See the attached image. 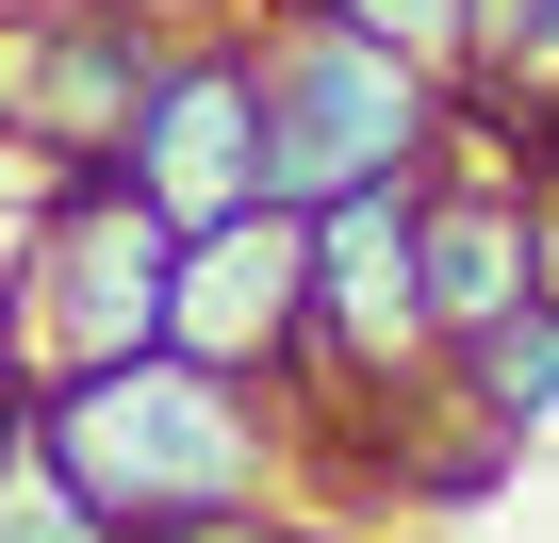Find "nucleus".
<instances>
[{"label":"nucleus","mask_w":559,"mask_h":543,"mask_svg":"<svg viewBox=\"0 0 559 543\" xmlns=\"http://www.w3.org/2000/svg\"><path fill=\"white\" fill-rule=\"evenodd\" d=\"M526 297H543V181L526 165H461V181L428 165V330L477 346Z\"/></svg>","instance_id":"8"},{"label":"nucleus","mask_w":559,"mask_h":543,"mask_svg":"<svg viewBox=\"0 0 559 543\" xmlns=\"http://www.w3.org/2000/svg\"><path fill=\"white\" fill-rule=\"evenodd\" d=\"M263 17H346V0H263Z\"/></svg>","instance_id":"12"},{"label":"nucleus","mask_w":559,"mask_h":543,"mask_svg":"<svg viewBox=\"0 0 559 543\" xmlns=\"http://www.w3.org/2000/svg\"><path fill=\"white\" fill-rule=\"evenodd\" d=\"M0 17H17V0H0Z\"/></svg>","instance_id":"14"},{"label":"nucleus","mask_w":559,"mask_h":543,"mask_svg":"<svg viewBox=\"0 0 559 543\" xmlns=\"http://www.w3.org/2000/svg\"><path fill=\"white\" fill-rule=\"evenodd\" d=\"M116 181L165 214V231H214L263 198V50L247 34H165L132 132H116Z\"/></svg>","instance_id":"5"},{"label":"nucleus","mask_w":559,"mask_h":543,"mask_svg":"<svg viewBox=\"0 0 559 543\" xmlns=\"http://www.w3.org/2000/svg\"><path fill=\"white\" fill-rule=\"evenodd\" d=\"M17 17H34V0H17Z\"/></svg>","instance_id":"15"},{"label":"nucleus","mask_w":559,"mask_h":543,"mask_svg":"<svg viewBox=\"0 0 559 543\" xmlns=\"http://www.w3.org/2000/svg\"><path fill=\"white\" fill-rule=\"evenodd\" d=\"M263 198L313 214L346 181H395V165H444V67L379 50L362 17H263Z\"/></svg>","instance_id":"2"},{"label":"nucleus","mask_w":559,"mask_h":543,"mask_svg":"<svg viewBox=\"0 0 559 543\" xmlns=\"http://www.w3.org/2000/svg\"><path fill=\"white\" fill-rule=\"evenodd\" d=\"M165 263H181V231H165L116 165L50 181L17 281H0V363H17V379H83V363L165 346Z\"/></svg>","instance_id":"3"},{"label":"nucleus","mask_w":559,"mask_h":543,"mask_svg":"<svg viewBox=\"0 0 559 543\" xmlns=\"http://www.w3.org/2000/svg\"><path fill=\"white\" fill-rule=\"evenodd\" d=\"M346 17H362L379 50H412V67H444V83H461V50H477V0H346Z\"/></svg>","instance_id":"11"},{"label":"nucleus","mask_w":559,"mask_h":543,"mask_svg":"<svg viewBox=\"0 0 559 543\" xmlns=\"http://www.w3.org/2000/svg\"><path fill=\"white\" fill-rule=\"evenodd\" d=\"M148 67H165V34L132 0H34V17H0V132L50 149V181H83V165H116Z\"/></svg>","instance_id":"6"},{"label":"nucleus","mask_w":559,"mask_h":543,"mask_svg":"<svg viewBox=\"0 0 559 543\" xmlns=\"http://www.w3.org/2000/svg\"><path fill=\"white\" fill-rule=\"evenodd\" d=\"M297 330H313V214L247 198V214L181 231V263H165V346L181 363H214V379L263 396L280 363H297Z\"/></svg>","instance_id":"7"},{"label":"nucleus","mask_w":559,"mask_h":543,"mask_svg":"<svg viewBox=\"0 0 559 543\" xmlns=\"http://www.w3.org/2000/svg\"><path fill=\"white\" fill-rule=\"evenodd\" d=\"M297 543H330V527H297Z\"/></svg>","instance_id":"13"},{"label":"nucleus","mask_w":559,"mask_h":543,"mask_svg":"<svg viewBox=\"0 0 559 543\" xmlns=\"http://www.w3.org/2000/svg\"><path fill=\"white\" fill-rule=\"evenodd\" d=\"M0 543H116L99 527V494L50 461V428H34V396L0 412Z\"/></svg>","instance_id":"10"},{"label":"nucleus","mask_w":559,"mask_h":543,"mask_svg":"<svg viewBox=\"0 0 559 543\" xmlns=\"http://www.w3.org/2000/svg\"><path fill=\"white\" fill-rule=\"evenodd\" d=\"M428 346H444L428 330V165L313 198V330H297L280 379H313V396H346V412L395 428V396L428 379Z\"/></svg>","instance_id":"4"},{"label":"nucleus","mask_w":559,"mask_h":543,"mask_svg":"<svg viewBox=\"0 0 559 543\" xmlns=\"http://www.w3.org/2000/svg\"><path fill=\"white\" fill-rule=\"evenodd\" d=\"M461 396H477L493 428H543V412H559V281H543L526 314H493V330L461 346Z\"/></svg>","instance_id":"9"},{"label":"nucleus","mask_w":559,"mask_h":543,"mask_svg":"<svg viewBox=\"0 0 559 543\" xmlns=\"http://www.w3.org/2000/svg\"><path fill=\"white\" fill-rule=\"evenodd\" d=\"M34 428H50V461L99 494L116 543H214V527H247V494H263V396L214 379V363H181V346L34 379Z\"/></svg>","instance_id":"1"}]
</instances>
